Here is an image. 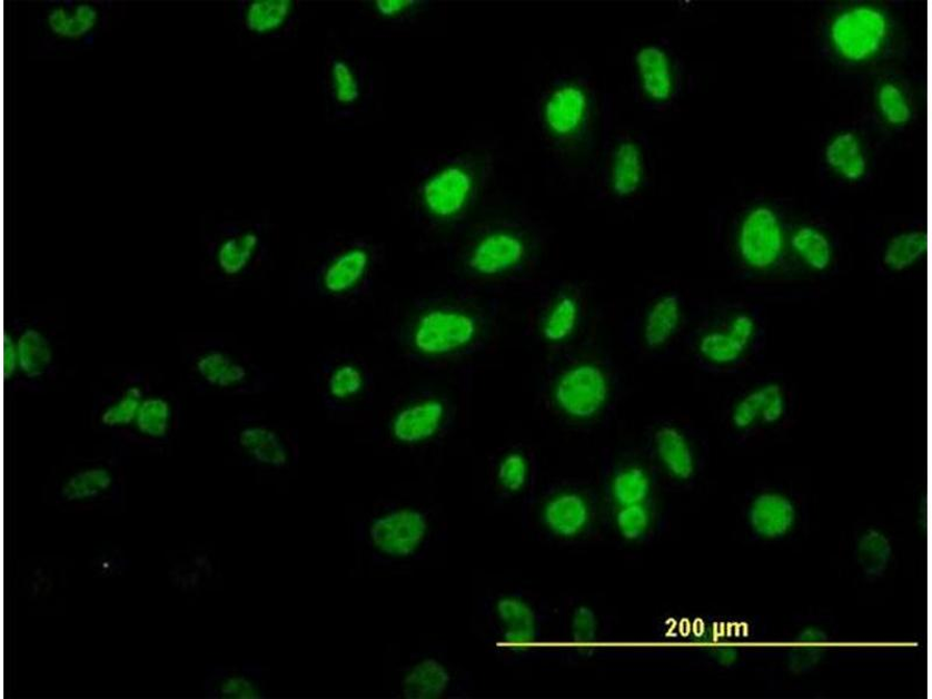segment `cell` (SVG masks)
<instances>
[{
    "label": "cell",
    "mask_w": 932,
    "mask_h": 699,
    "mask_svg": "<svg viewBox=\"0 0 932 699\" xmlns=\"http://www.w3.org/2000/svg\"><path fill=\"white\" fill-rule=\"evenodd\" d=\"M450 682V671L444 662L425 658L405 672L401 691L407 699H438L447 692Z\"/></svg>",
    "instance_id": "obj_18"
},
{
    "label": "cell",
    "mask_w": 932,
    "mask_h": 699,
    "mask_svg": "<svg viewBox=\"0 0 932 699\" xmlns=\"http://www.w3.org/2000/svg\"><path fill=\"white\" fill-rule=\"evenodd\" d=\"M447 405L443 398L428 396L403 406L391 416L389 434L401 445H420L432 441L443 431L447 420Z\"/></svg>",
    "instance_id": "obj_9"
},
{
    "label": "cell",
    "mask_w": 932,
    "mask_h": 699,
    "mask_svg": "<svg viewBox=\"0 0 932 699\" xmlns=\"http://www.w3.org/2000/svg\"><path fill=\"white\" fill-rule=\"evenodd\" d=\"M655 451L662 465L676 480H690L695 472V456L688 439L676 427L664 426L655 434Z\"/></svg>",
    "instance_id": "obj_21"
},
{
    "label": "cell",
    "mask_w": 932,
    "mask_h": 699,
    "mask_svg": "<svg viewBox=\"0 0 932 699\" xmlns=\"http://www.w3.org/2000/svg\"><path fill=\"white\" fill-rule=\"evenodd\" d=\"M928 237L924 232H905L894 236L885 247L882 262L894 272L916 265L926 254Z\"/></svg>",
    "instance_id": "obj_31"
},
{
    "label": "cell",
    "mask_w": 932,
    "mask_h": 699,
    "mask_svg": "<svg viewBox=\"0 0 932 699\" xmlns=\"http://www.w3.org/2000/svg\"><path fill=\"white\" fill-rule=\"evenodd\" d=\"M194 370L211 387L234 390L248 381L247 366L222 350H208L195 360Z\"/></svg>",
    "instance_id": "obj_20"
},
{
    "label": "cell",
    "mask_w": 932,
    "mask_h": 699,
    "mask_svg": "<svg viewBox=\"0 0 932 699\" xmlns=\"http://www.w3.org/2000/svg\"><path fill=\"white\" fill-rule=\"evenodd\" d=\"M496 612L505 633L504 641L514 651H526L536 640V617L531 606L518 597L499 599Z\"/></svg>",
    "instance_id": "obj_17"
},
{
    "label": "cell",
    "mask_w": 932,
    "mask_h": 699,
    "mask_svg": "<svg viewBox=\"0 0 932 699\" xmlns=\"http://www.w3.org/2000/svg\"><path fill=\"white\" fill-rule=\"evenodd\" d=\"M113 473L106 466H88L73 472L60 488V496L67 504L89 503L109 493L113 486Z\"/></svg>",
    "instance_id": "obj_24"
},
{
    "label": "cell",
    "mask_w": 932,
    "mask_h": 699,
    "mask_svg": "<svg viewBox=\"0 0 932 699\" xmlns=\"http://www.w3.org/2000/svg\"><path fill=\"white\" fill-rule=\"evenodd\" d=\"M173 411L167 398L162 396H146L139 407L135 427L145 437L152 440L165 439L170 430Z\"/></svg>",
    "instance_id": "obj_33"
},
{
    "label": "cell",
    "mask_w": 932,
    "mask_h": 699,
    "mask_svg": "<svg viewBox=\"0 0 932 699\" xmlns=\"http://www.w3.org/2000/svg\"><path fill=\"white\" fill-rule=\"evenodd\" d=\"M260 245L259 236L247 232L228 237L217 247L216 264L227 277H237L248 269Z\"/></svg>",
    "instance_id": "obj_28"
},
{
    "label": "cell",
    "mask_w": 932,
    "mask_h": 699,
    "mask_svg": "<svg viewBox=\"0 0 932 699\" xmlns=\"http://www.w3.org/2000/svg\"><path fill=\"white\" fill-rule=\"evenodd\" d=\"M795 516L790 499L776 493L759 495L750 510L752 529L767 539L786 535L794 526Z\"/></svg>",
    "instance_id": "obj_16"
},
{
    "label": "cell",
    "mask_w": 932,
    "mask_h": 699,
    "mask_svg": "<svg viewBox=\"0 0 932 699\" xmlns=\"http://www.w3.org/2000/svg\"><path fill=\"white\" fill-rule=\"evenodd\" d=\"M529 462L522 453H509L499 463L497 478L508 492L522 491L529 479Z\"/></svg>",
    "instance_id": "obj_40"
},
{
    "label": "cell",
    "mask_w": 932,
    "mask_h": 699,
    "mask_svg": "<svg viewBox=\"0 0 932 699\" xmlns=\"http://www.w3.org/2000/svg\"><path fill=\"white\" fill-rule=\"evenodd\" d=\"M889 32L890 22L884 12L861 6L843 11L833 19L830 38L843 59L864 62L880 52Z\"/></svg>",
    "instance_id": "obj_3"
},
{
    "label": "cell",
    "mask_w": 932,
    "mask_h": 699,
    "mask_svg": "<svg viewBox=\"0 0 932 699\" xmlns=\"http://www.w3.org/2000/svg\"><path fill=\"white\" fill-rule=\"evenodd\" d=\"M792 246L797 257L813 270L824 272L832 264V244L827 236L815 227H800L792 237Z\"/></svg>",
    "instance_id": "obj_30"
},
{
    "label": "cell",
    "mask_w": 932,
    "mask_h": 699,
    "mask_svg": "<svg viewBox=\"0 0 932 699\" xmlns=\"http://www.w3.org/2000/svg\"><path fill=\"white\" fill-rule=\"evenodd\" d=\"M477 187L476 170L469 165L453 163L438 168L424 181L420 203L433 219L452 221L468 210Z\"/></svg>",
    "instance_id": "obj_4"
},
{
    "label": "cell",
    "mask_w": 932,
    "mask_h": 699,
    "mask_svg": "<svg viewBox=\"0 0 932 699\" xmlns=\"http://www.w3.org/2000/svg\"><path fill=\"white\" fill-rule=\"evenodd\" d=\"M755 334V319L741 313L731 318L726 329L704 333L698 339V353L711 364L730 365L743 357Z\"/></svg>",
    "instance_id": "obj_10"
},
{
    "label": "cell",
    "mask_w": 932,
    "mask_h": 699,
    "mask_svg": "<svg viewBox=\"0 0 932 699\" xmlns=\"http://www.w3.org/2000/svg\"><path fill=\"white\" fill-rule=\"evenodd\" d=\"M371 263L369 249L361 245L343 249L325 267L321 276L323 288L333 296L351 293L365 280Z\"/></svg>",
    "instance_id": "obj_12"
},
{
    "label": "cell",
    "mask_w": 932,
    "mask_h": 699,
    "mask_svg": "<svg viewBox=\"0 0 932 699\" xmlns=\"http://www.w3.org/2000/svg\"><path fill=\"white\" fill-rule=\"evenodd\" d=\"M786 413V396L776 383H767L753 388L734 405L731 414L733 426L747 431L757 421L779 422Z\"/></svg>",
    "instance_id": "obj_13"
},
{
    "label": "cell",
    "mask_w": 932,
    "mask_h": 699,
    "mask_svg": "<svg viewBox=\"0 0 932 699\" xmlns=\"http://www.w3.org/2000/svg\"><path fill=\"white\" fill-rule=\"evenodd\" d=\"M416 0H376L375 11L384 19H399L419 7Z\"/></svg>",
    "instance_id": "obj_43"
},
{
    "label": "cell",
    "mask_w": 932,
    "mask_h": 699,
    "mask_svg": "<svg viewBox=\"0 0 932 699\" xmlns=\"http://www.w3.org/2000/svg\"><path fill=\"white\" fill-rule=\"evenodd\" d=\"M429 534L426 514L415 508H399L373 520L369 539L380 555L406 560L420 551Z\"/></svg>",
    "instance_id": "obj_6"
},
{
    "label": "cell",
    "mask_w": 932,
    "mask_h": 699,
    "mask_svg": "<svg viewBox=\"0 0 932 699\" xmlns=\"http://www.w3.org/2000/svg\"><path fill=\"white\" fill-rule=\"evenodd\" d=\"M784 235L777 215L769 207H756L744 218L738 237L743 262L753 269L773 267L781 258Z\"/></svg>",
    "instance_id": "obj_7"
},
{
    "label": "cell",
    "mask_w": 932,
    "mask_h": 699,
    "mask_svg": "<svg viewBox=\"0 0 932 699\" xmlns=\"http://www.w3.org/2000/svg\"><path fill=\"white\" fill-rule=\"evenodd\" d=\"M217 692L228 699H260L262 692L259 686L244 676L226 677L218 682Z\"/></svg>",
    "instance_id": "obj_41"
},
{
    "label": "cell",
    "mask_w": 932,
    "mask_h": 699,
    "mask_svg": "<svg viewBox=\"0 0 932 699\" xmlns=\"http://www.w3.org/2000/svg\"><path fill=\"white\" fill-rule=\"evenodd\" d=\"M291 0H252L244 11V23L256 36L282 30L294 13Z\"/></svg>",
    "instance_id": "obj_27"
},
{
    "label": "cell",
    "mask_w": 932,
    "mask_h": 699,
    "mask_svg": "<svg viewBox=\"0 0 932 699\" xmlns=\"http://www.w3.org/2000/svg\"><path fill=\"white\" fill-rule=\"evenodd\" d=\"M876 99L882 117L893 127H903L912 119L911 105L899 86L894 83L882 85Z\"/></svg>",
    "instance_id": "obj_38"
},
{
    "label": "cell",
    "mask_w": 932,
    "mask_h": 699,
    "mask_svg": "<svg viewBox=\"0 0 932 699\" xmlns=\"http://www.w3.org/2000/svg\"><path fill=\"white\" fill-rule=\"evenodd\" d=\"M47 28L51 33L65 40H80L89 36L100 21L97 8L82 3L72 9L62 6L47 13Z\"/></svg>",
    "instance_id": "obj_25"
},
{
    "label": "cell",
    "mask_w": 932,
    "mask_h": 699,
    "mask_svg": "<svg viewBox=\"0 0 932 699\" xmlns=\"http://www.w3.org/2000/svg\"><path fill=\"white\" fill-rule=\"evenodd\" d=\"M646 161L643 147L634 140H622L613 148L608 165L611 193L628 198L639 191L645 183Z\"/></svg>",
    "instance_id": "obj_14"
},
{
    "label": "cell",
    "mask_w": 932,
    "mask_h": 699,
    "mask_svg": "<svg viewBox=\"0 0 932 699\" xmlns=\"http://www.w3.org/2000/svg\"><path fill=\"white\" fill-rule=\"evenodd\" d=\"M578 299L571 294L558 296L542 322V334L551 344H562L572 338L579 323Z\"/></svg>",
    "instance_id": "obj_29"
},
{
    "label": "cell",
    "mask_w": 932,
    "mask_h": 699,
    "mask_svg": "<svg viewBox=\"0 0 932 699\" xmlns=\"http://www.w3.org/2000/svg\"><path fill=\"white\" fill-rule=\"evenodd\" d=\"M141 387H128L115 402L105 407L100 421L107 429H126L135 424L139 407L143 401Z\"/></svg>",
    "instance_id": "obj_34"
},
{
    "label": "cell",
    "mask_w": 932,
    "mask_h": 699,
    "mask_svg": "<svg viewBox=\"0 0 932 699\" xmlns=\"http://www.w3.org/2000/svg\"><path fill=\"white\" fill-rule=\"evenodd\" d=\"M528 255L526 239L507 229L488 232L473 245L468 266L483 278H494L523 265Z\"/></svg>",
    "instance_id": "obj_8"
},
{
    "label": "cell",
    "mask_w": 932,
    "mask_h": 699,
    "mask_svg": "<svg viewBox=\"0 0 932 699\" xmlns=\"http://www.w3.org/2000/svg\"><path fill=\"white\" fill-rule=\"evenodd\" d=\"M330 85L335 101L351 107L360 97V82L354 67L346 60H336L330 67Z\"/></svg>",
    "instance_id": "obj_36"
},
{
    "label": "cell",
    "mask_w": 932,
    "mask_h": 699,
    "mask_svg": "<svg viewBox=\"0 0 932 699\" xmlns=\"http://www.w3.org/2000/svg\"><path fill=\"white\" fill-rule=\"evenodd\" d=\"M637 83L653 104H666L675 92V71L666 49L645 45L634 56Z\"/></svg>",
    "instance_id": "obj_11"
},
{
    "label": "cell",
    "mask_w": 932,
    "mask_h": 699,
    "mask_svg": "<svg viewBox=\"0 0 932 699\" xmlns=\"http://www.w3.org/2000/svg\"><path fill=\"white\" fill-rule=\"evenodd\" d=\"M682 322V306L677 296L667 294L655 299L650 307L643 327V337L651 348L667 345L677 333Z\"/></svg>",
    "instance_id": "obj_22"
},
{
    "label": "cell",
    "mask_w": 932,
    "mask_h": 699,
    "mask_svg": "<svg viewBox=\"0 0 932 699\" xmlns=\"http://www.w3.org/2000/svg\"><path fill=\"white\" fill-rule=\"evenodd\" d=\"M363 370L354 363H341L334 367L327 381L328 394L338 403H347L365 388Z\"/></svg>",
    "instance_id": "obj_35"
},
{
    "label": "cell",
    "mask_w": 932,
    "mask_h": 699,
    "mask_svg": "<svg viewBox=\"0 0 932 699\" xmlns=\"http://www.w3.org/2000/svg\"><path fill=\"white\" fill-rule=\"evenodd\" d=\"M592 115V95L576 81L556 85L545 97L542 107L547 134L561 144L578 140L588 128Z\"/></svg>",
    "instance_id": "obj_5"
},
{
    "label": "cell",
    "mask_w": 932,
    "mask_h": 699,
    "mask_svg": "<svg viewBox=\"0 0 932 699\" xmlns=\"http://www.w3.org/2000/svg\"><path fill=\"white\" fill-rule=\"evenodd\" d=\"M717 658L723 664L728 666L733 663L735 659H737V652H735L734 649L731 648L720 649Z\"/></svg>",
    "instance_id": "obj_46"
},
{
    "label": "cell",
    "mask_w": 932,
    "mask_h": 699,
    "mask_svg": "<svg viewBox=\"0 0 932 699\" xmlns=\"http://www.w3.org/2000/svg\"><path fill=\"white\" fill-rule=\"evenodd\" d=\"M892 554L890 541L876 531L867 532L857 545V555L870 575H879L889 564Z\"/></svg>",
    "instance_id": "obj_37"
},
{
    "label": "cell",
    "mask_w": 932,
    "mask_h": 699,
    "mask_svg": "<svg viewBox=\"0 0 932 699\" xmlns=\"http://www.w3.org/2000/svg\"><path fill=\"white\" fill-rule=\"evenodd\" d=\"M543 518L553 534L569 539L585 531L592 519V509L582 494L561 492L546 503Z\"/></svg>",
    "instance_id": "obj_15"
},
{
    "label": "cell",
    "mask_w": 932,
    "mask_h": 699,
    "mask_svg": "<svg viewBox=\"0 0 932 699\" xmlns=\"http://www.w3.org/2000/svg\"><path fill=\"white\" fill-rule=\"evenodd\" d=\"M4 378L11 382L19 371V355L17 338L9 332H4Z\"/></svg>",
    "instance_id": "obj_44"
},
{
    "label": "cell",
    "mask_w": 932,
    "mask_h": 699,
    "mask_svg": "<svg viewBox=\"0 0 932 699\" xmlns=\"http://www.w3.org/2000/svg\"><path fill=\"white\" fill-rule=\"evenodd\" d=\"M652 490L648 472L639 465L619 470L611 482L613 501L619 506L644 504Z\"/></svg>",
    "instance_id": "obj_32"
},
{
    "label": "cell",
    "mask_w": 932,
    "mask_h": 699,
    "mask_svg": "<svg viewBox=\"0 0 932 699\" xmlns=\"http://www.w3.org/2000/svg\"><path fill=\"white\" fill-rule=\"evenodd\" d=\"M598 622L592 609L582 607L577 609L572 620V636L574 640L583 646L592 644L597 637Z\"/></svg>",
    "instance_id": "obj_42"
},
{
    "label": "cell",
    "mask_w": 932,
    "mask_h": 699,
    "mask_svg": "<svg viewBox=\"0 0 932 699\" xmlns=\"http://www.w3.org/2000/svg\"><path fill=\"white\" fill-rule=\"evenodd\" d=\"M241 451L262 466L282 469L289 462V451L282 437L261 424H250L238 434Z\"/></svg>",
    "instance_id": "obj_19"
},
{
    "label": "cell",
    "mask_w": 932,
    "mask_h": 699,
    "mask_svg": "<svg viewBox=\"0 0 932 699\" xmlns=\"http://www.w3.org/2000/svg\"><path fill=\"white\" fill-rule=\"evenodd\" d=\"M651 512L644 504L621 506L616 515L617 529L628 541L642 539L651 526Z\"/></svg>",
    "instance_id": "obj_39"
},
{
    "label": "cell",
    "mask_w": 932,
    "mask_h": 699,
    "mask_svg": "<svg viewBox=\"0 0 932 699\" xmlns=\"http://www.w3.org/2000/svg\"><path fill=\"white\" fill-rule=\"evenodd\" d=\"M611 385L605 370L592 362H581L564 370L553 386L556 408L575 421L598 416L608 403Z\"/></svg>",
    "instance_id": "obj_2"
},
{
    "label": "cell",
    "mask_w": 932,
    "mask_h": 699,
    "mask_svg": "<svg viewBox=\"0 0 932 699\" xmlns=\"http://www.w3.org/2000/svg\"><path fill=\"white\" fill-rule=\"evenodd\" d=\"M824 641L825 634L816 629L805 630L800 637V642H802L804 646L815 647L822 644Z\"/></svg>",
    "instance_id": "obj_45"
},
{
    "label": "cell",
    "mask_w": 932,
    "mask_h": 699,
    "mask_svg": "<svg viewBox=\"0 0 932 699\" xmlns=\"http://www.w3.org/2000/svg\"><path fill=\"white\" fill-rule=\"evenodd\" d=\"M479 335V322L468 311L436 307L416 317L409 334L414 352L427 358L447 357L473 345Z\"/></svg>",
    "instance_id": "obj_1"
},
{
    "label": "cell",
    "mask_w": 932,
    "mask_h": 699,
    "mask_svg": "<svg viewBox=\"0 0 932 699\" xmlns=\"http://www.w3.org/2000/svg\"><path fill=\"white\" fill-rule=\"evenodd\" d=\"M19 371L28 380H39L53 364L54 348L48 337L34 327L24 329L17 338Z\"/></svg>",
    "instance_id": "obj_26"
},
{
    "label": "cell",
    "mask_w": 932,
    "mask_h": 699,
    "mask_svg": "<svg viewBox=\"0 0 932 699\" xmlns=\"http://www.w3.org/2000/svg\"><path fill=\"white\" fill-rule=\"evenodd\" d=\"M825 161L847 181L862 180L867 171V160L860 137L843 132L833 138L825 148Z\"/></svg>",
    "instance_id": "obj_23"
}]
</instances>
